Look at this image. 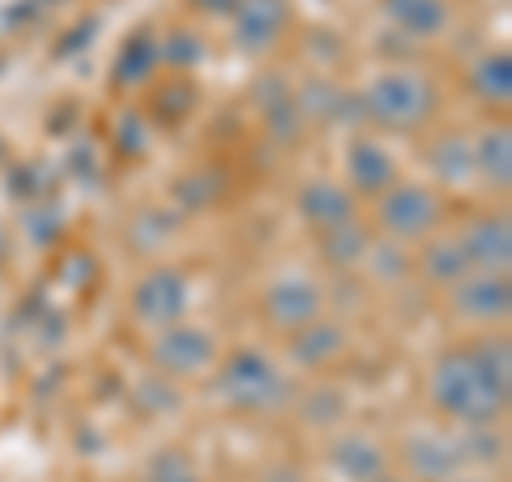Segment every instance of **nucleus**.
Masks as SVG:
<instances>
[{"label": "nucleus", "mask_w": 512, "mask_h": 482, "mask_svg": "<svg viewBox=\"0 0 512 482\" xmlns=\"http://www.w3.org/2000/svg\"><path fill=\"white\" fill-rule=\"evenodd\" d=\"M431 401L461 427H495V419L508 410V397H500L483 380L470 346L444 350L436 359V367H431Z\"/></svg>", "instance_id": "f257e3e1"}, {"label": "nucleus", "mask_w": 512, "mask_h": 482, "mask_svg": "<svg viewBox=\"0 0 512 482\" xmlns=\"http://www.w3.org/2000/svg\"><path fill=\"white\" fill-rule=\"evenodd\" d=\"M218 397L235 410L269 414L291 401V384L274 367V359L261 355V350H235L218 372Z\"/></svg>", "instance_id": "f03ea898"}, {"label": "nucleus", "mask_w": 512, "mask_h": 482, "mask_svg": "<svg viewBox=\"0 0 512 482\" xmlns=\"http://www.w3.org/2000/svg\"><path fill=\"white\" fill-rule=\"evenodd\" d=\"M363 111L384 128L410 133V128L427 124L431 111H436V86L423 73H410V69L380 73L363 94Z\"/></svg>", "instance_id": "7ed1b4c3"}, {"label": "nucleus", "mask_w": 512, "mask_h": 482, "mask_svg": "<svg viewBox=\"0 0 512 482\" xmlns=\"http://www.w3.org/2000/svg\"><path fill=\"white\" fill-rule=\"evenodd\" d=\"M188 303H192V286L180 269H154L133 291V312H137L141 325H150V329L184 325Z\"/></svg>", "instance_id": "20e7f679"}, {"label": "nucleus", "mask_w": 512, "mask_h": 482, "mask_svg": "<svg viewBox=\"0 0 512 482\" xmlns=\"http://www.w3.org/2000/svg\"><path fill=\"white\" fill-rule=\"evenodd\" d=\"M440 222V197L423 184H393L380 197V227L393 239H423Z\"/></svg>", "instance_id": "39448f33"}, {"label": "nucleus", "mask_w": 512, "mask_h": 482, "mask_svg": "<svg viewBox=\"0 0 512 482\" xmlns=\"http://www.w3.org/2000/svg\"><path fill=\"white\" fill-rule=\"evenodd\" d=\"M150 359L163 367L167 376H201V372H210V363L218 359V346H214V337L197 325H171V329H158Z\"/></svg>", "instance_id": "423d86ee"}, {"label": "nucleus", "mask_w": 512, "mask_h": 482, "mask_svg": "<svg viewBox=\"0 0 512 482\" xmlns=\"http://www.w3.org/2000/svg\"><path fill=\"white\" fill-rule=\"evenodd\" d=\"M320 303H325V295H320V286L308 273H282L265 291V316L274 320L278 329L299 333V329H308L312 320H320Z\"/></svg>", "instance_id": "0eeeda50"}, {"label": "nucleus", "mask_w": 512, "mask_h": 482, "mask_svg": "<svg viewBox=\"0 0 512 482\" xmlns=\"http://www.w3.org/2000/svg\"><path fill=\"white\" fill-rule=\"evenodd\" d=\"M453 308L457 316L478 320V325H491V320H504L512 308V286L508 273L495 269H470L466 278L453 286Z\"/></svg>", "instance_id": "6e6552de"}, {"label": "nucleus", "mask_w": 512, "mask_h": 482, "mask_svg": "<svg viewBox=\"0 0 512 482\" xmlns=\"http://www.w3.org/2000/svg\"><path fill=\"white\" fill-rule=\"evenodd\" d=\"M406 465L419 482H448L466 470L457 436H436V431H423V436L406 440Z\"/></svg>", "instance_id": "1a4fd4ad"}, {"label": "nucleus", "mask_w": 512, "mask_h": 482, "mask_svg": "<svg viewBox=\"0 0 512 482\" xmlns=\"http://www.w3.org/2000/svg\"><path fill=\"white\" fill-rule=\"evenodd\" d=\"M346 175L350 184H355L359 192H389L397 184V158L389 154V146L376 137H359L355 146L346 150Z\"/></svg>", "instance_id": "9d476101"}, {"label": "nucleus", "mask_w": 512, "mask_h": 482, "mask_svg": "<svg viewBox=\"0 0 512 482\" xmlns=\"http://www.w3.org/2000/svg\"><path fill=\"white\" fill-rule=\"evenodd\" d=\"M461 244L470 252V265L474 269H495V273H508L512 261V222L504 214H487L466 227Z\"/></svg>", "instance_id": "9b49d317"}, {"label": "nucleus", "mask_w": 512, "mask_h": 482, "mask_svg": "<svg viewBox=\"0 0 512 482\" xmlns=\"http://www.w3.org/2000/svg\"><path fill=\"white\" fill-rule=\"evenodd\" d=\"M299 214L303 222H312L316 231H333L342 222H355V197L350 188L333 184V180H312L299 192Z\"/></svg>", "instance_id": "f8f14e48"}, {"label": "nucleus", "mask_w": 512, "mask_h": 482, "mask_svg": "<svg viewBox=\"0 0 512 482\" xmlns=\"http://www.w3.org/2000/svg\"><path fill=\"white\" fill-rule=\"evenodd\" d=\"M329 465L346 482H380L384 474H389V457H384V448L372 436H359V431H350V436H342L338 444L329 448Z\"/></svg>", "instance_id": "ddd939ff"}, {"label": "nucleus", "mask_w": 512, "mask_h": 482, "mask_svg": "<svg viewBox=\"0 0 512 482\" xmlns=\"http://www.w3.org/2000/svg\"><path fill=\"white\" fill-rule=\"evenodd\" d=\"M286 26V5L282 0H239L235 5V39L248 52L269 47Z\"/></svg>", "instance_id": "4468645a"}, {"label": "nucleus", "mask_w": 512, "mask_h": 482, "mask_svg": "<svg viewBox=\"0 0 512 482\" xmlns=\"http://www.w3.org/2000/svg\"><path fill=\"white\" fill-rule=\"evenodd\" d=\"M474 175H483L491 188L512 184V137L508 128H491L474 141Z\"/></svg>", "instance_id": "2eb2a0df"}, {"label": "nucleus", "mask_w": 512, "mask_h": 482, "mask_svg": "<svg viewBox=\"0 0 512 482\" xmlns=\"http://www.w3.org/2000/svg\"><path fill=\"white\" fill-rule=\"evenodd\" d=\"M384 9H389V18L402 26L406 35H419V39L440 35L448 22L444 0H384Z\"/></svg>", "instance_id": "dca6fc26"}, {"label": "nucleus", "mask_w": 512, "mask_h": 482, "mask_svg": "<svg viewBox=\"0 0 512 482\" xmlns=\"http://www.w3.org/2000/svg\"><path fill=\"white\" fill-rule=\"evenodd\" d=\"M342 342H346V337H342L338 325H329V320H312L308 329L295 333L291 355H295L303 367H325L329 359L342 355Z\"/></svg>", "instance_id": "f3484780"}, {"label": "nucleus", "mask_w": 512, "mask_h": 482, "mask_svg": "<svg viewBox=\"0 0 512 482\" xmlns=\"http://www.w3.org/2000/svg\"><path fill=\"white\" fill-rule=\"evenodd\" d=\"M470 269L474 265H470V252H466V244H461V235L457 239H436V244H427V252H423V273L440 286H457Z\"/></svg>", "instance_id": "a211bd4d"}, {"label": "nucleus", "mask_w": 512, "mask_h": 482, "mask_svg": "<svg viewBox=\"0 0 512 482\" xmlns=\"http://www.w3.org/2000/svg\"><path fill=\"white\" fill-rule=\"evenodd\" d=\"M427 163H431V171H436L444 184H466L474 175V146L466 137L448 133V137H440L436 146H431Z\"/></svg>", "instance_id": "6ab92c4d"}, {"label": "nucleus", "mask_w": 512, "mask_h": 482, "mask_svg": "<svg viewBox=\"0 0 512 482\" xmlns=\"http://www.w3.org/2000/svg\"><path fill=\"white\" fill-rule=\"evenodd\" d=\"M470 355L478 363V372H483V380L491 384L500 397L512 393V350L504 337H483V342H474L470 346Z\"/></svg>", "instance_id": "aec40b11"}, {"label": "nucleus", "mask_w": 512, "mask_h": 482, "mask_svg": "<svg viewBox=\"0 0 512 482\" xmlns=\"http://www.w3.org/2000/svg\"><path fill=\"white\" fill-rule=\"evenodd\" d=\"M154 64H158V39L154 35H133L116 56V82L141 86L154 73Z\"/></svg>", "instance_id": "412c9836"}, {"label": "nucleus", "mask_w": 512, "mask_h": 482, "mask_svg": "<svg viewBox=\"0 0 512 482\" xmlns=\"http://www.w3.org/2000/svg\"><path fill=\"white\" fill-rule=\"evenodd\" d=\"M474 90L483 94L491 107H504L512 99V60L508 52H491L474 64Z\"/></svg>", "instance_id": "4be33fe9"}, {"label": "nucleus", "mask_w": 512, "mask_h": 482, "mask_svg": "<svg viewBox=\"0 0 512 482\" xmlns=\"http://www.w3.org/2000/svg\"><path fill=\"white\" fill-rule=\"evenodd\" d=\"M320 235H325V244H320V252H325V261H329V265L350 269V265H359L363 256H367V231H363V227H355V222H342V227L320 231Z\"/></svg>", "instance_id": "5701e85b"}, {"label": "nucleus", "mask_w": 512, "mask_h": 482, "mask_svg": "<svg viewBox=\"0 0 512 482\" xmlns=\"http://www.w3.org/2000/svg\"><path fill=\"white\" fill-rule=\"evenodd\" d=\"M457 448H461V461L466 465H491L504 457V440L495 436V427H461Z\"/></svg>", "instance_id": "b1692460"}, {"label": "nucleus", "mask_w": 512, "mask_h": 482, "mask_svg": "<svg viewBox=\"0 0 512 482\" xmlns=\"http://www.w3.org/2000/svg\"><path fill=\"white\" fill-rule=\"evenodd\" d=\"M146 482H201V474H197V465L188 461V453H180V448H163V453L150 457Z\"/></svg>", "instance_id": "393cba45"}, {"label": "nucleus", "mask_w": 512, "mask_h": 482, "mask_svg": "<svg viewBox=\"0 0 512 482\" xmlns=\"http://www.w3.org/2000/svg\"><path fill=\"white\" fill-rule=\"evenodd\" d=\"M333 410H342V397L333 393V389H329V393H325V389H316L303 414H308V423H333V419H338Z\"/></svg>", "instance_id": "a878e982"}, {"label": "nucleus", "mask_w": 512, "mask_h": 482, "mask_svg": "<svg viewBox=\"0 0 512 482\" xmlns=\"http://www.w3.org/2000/svg\"><path fill=\"white\" fill-rule=\"evenodd\" d=\"M197 5H201L205 13H227V9L239 5V0H197Z\"/></svg>", "instance_id": "bb28decb"}, {"label": "nucleus", "mask_w": 512, "mask_h": 482, "mask_svg": "<svg viewBox=\"0 0 512 482\" xmlns=\"http://www.w3.org/2000/svg\"><path fill=\"white\" fill-rule=\"evenodd\" d=\"M448 482H487V478H466V474H457V478H448Z\"/></svg>", "instance_id": "cd10ccee"}, {"label": "nucleus", "mask_w": 512, "mask_h": 482, "mask_svg": "<svg viewBox=\"0 0 512 482\" xmlns=\"http://www.w3.org/2000/svg\"><path fill=\"white\" fill-rule=\"evenodd\" d=\"M380 482H410V478H393V474H384Z\"/></svg>", "instance_id": "c85d7f7f"}]
</instances>
